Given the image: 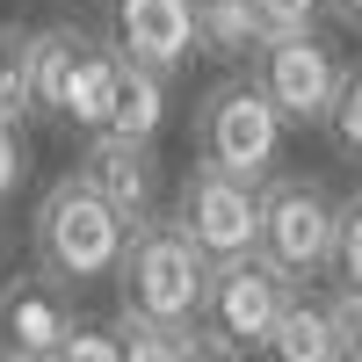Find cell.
Here are the masks:
<instances>
[{
    "instance_id": "cell-1",
    "label": "cell",
    "mask_w": 362,
    "mask_h": 362,
    "mask_svg": "<svg viewBox=\"0 0 362 362\" xmlns=\"http://www.w3.org/2000/svg\"><path fill=\"white\" fill-rule=\"evenodd\" d=\"M131 218L116 210L87 174H58L37 218H29V261L37 276H51L58 290H87V283H116V268L131 254Z\"/></svg>"
},
{
    "instance_id": "cell-2",
    "label": "cell",
    "mask_w": 362,
    "mask_h": 362,
    "mask_svg": "<svg viewBox=\"0 0 362 362\" xmlns=\"http://www.w3.org/2000/svg\"><path fill=\"white\" fill-rule=\"evenodd\" d=\"M210 261L174 218H145L131 232V254L116 268V312L131 319H153L167 334H196L203 305H210Z\"/></svg>"
},
{
    "instance_id": "cell-3",
    "label": "cell",
    "mask_w": 362,
    "mask_h": 362,
    "mask_svg": "<svg viewBox=\"0 0 362 362\" xmlns=\"http://www.w3.org/2000/svg\"><path fill=\"white\" fill-rule=\"evenodd\" d=\"M283 109L261 95L254 73H225L210 95L196 102V167H218L232 181H276L283 160Z\"/></svg>"
},
{
    "instance_id": "cell-4",
    "label": "cell",
    "mask_w": 362,
    "mask_h": 362,
    "mask_svg": "<svg viewBox=\"0 0 362 362\" xmlns=\"http://www.w3.org/2000/svg\"><path fill=\"white\" fill-rule=\"evenodd\" d=\"M341 247V203L312 174H276L261 189V261L283 268L290 290H305L319 268H334Z\"/></svg>"
},
{
    "instance_id": "cell-5",
    "label": "cell",
    "mask_w": 362,
    "mask_h": 362,
    "mask_svg": "<svg viewBox=\"0 0 362 362\" xmlns=\"http://www.w3.org/2000/svg\"><path fill=\"white\" fill-rule=\"evenodd\" d=\"M290 283H283V268H268L261 254H239V261H218L210 268V305H203V334H218L225 348L239 355H261L268 334L283 326L290 312Z\"/></svg>"
},
{
    "instance_id": "cell-6",
    "label": "cell",
    "mask_w": 362,
    "mask_h": 362,
    "mask_svg": "<svg viewBox=\"0 0 362 362\" xmlns=\"http://www.w3.org/2000/svg\"><path fill=\"white\" fill-rule=\"evenodd\" d=\"M174 225L189 232L210 261L261 254V189L218 174V167H189V181L174 189Z\"/></svg>"
},
{
    "instance_id": "cell-7",
    "label": "cell",
    "mask_w": 362,
    "mask_h": 362,
    "mask_svg": "<svg viewBox=\"0 0 362 362\" xmlns=\"http://www.w3.org/2000/svg\"><path fill=\"white\" fill-rule=\"evenodd\" d=\"M247 73L261 80V95L283 109V124H326V109H334L341 80H348V66L319 37H276V44H261V58Z\"/></svg>"
},
{
    "instance_id": "cell-8",
    "label": "cell",
    "mask_w": 362,
    "mask_h": 362,
    "mask_svg": "<svg viewBox=\"0 0 362 362\" xmlns=\"http://www.w3.org/2000/svg\"><path fill=\"white\" fill-rule=\"evenodd\" d=\"M73 334H80L73 297L51 276H8L0 283V362H58V348Z\"/></svg>"
},
{
    "instance_id": "cell-9",
    "label": "cell",
    "mask_w": 362,
    "mask_h": 362,
    "mask_svg": "<svg viewBox=\"0 0 362 362\" xmlns=\"http://www.w3.org/2000/svg\"><path fill=\"white\" fill-rule=\"evenodd\" d=\"M109 44L131 66L174 80L196 51V0H109Z\"/></svg>"
},
{
    "instance_id": "cell-10",
    "label": "cell",
    "mask_w": 362,
    "mask_h": 362,
    "mask_svg": "<svg viewBox=\"0 0 362 362\" xmlns=\"http://www.w3.org/2000/svg\"><path fill=\"white\" fill-rule=\"evenodd\" d=\"M73 174H87L131 225H145V218H153V203H160V153H153V145H138V138L95 131V138L80 145V167H73Z\"/></svg>"
},
{
    "instance_id": "cell-11",
    "label": "cell",
    "mask_w": 362,
    "mask_h": 362,
    "mask_svg": "<svg viewBox=\"0 0 362 362\" xmlns=\"http://www.w3.org/2000/svg\"><path fill=\"white\" fill-rule=\"evenodd\" d=\"M124 73H131V58L116 51L102 29H87V44H80V66H73V87H66V102H58V124H73V131H109V116H116V95H124Z\"/></svg>"
},
{
    "instance_id": "cell-12",
    "label": "cell",
    "mask_w": 362,
    "mask_h": 362,
    "mask_svg": "<svg viewBox=\"0 0 362 362\" xmlns=\"http://www.w3.org/2000/svg\"><path fill=\"white\" fill-rule=\"evenodd\" d=\"M261 362H341V319H334V305H319V297L297 290L283 326L268 334Z\"/></svg>"
},
{
    "instance_id": "cell-13",
    "label": "cell",
    "mask_w": 362,
    "mask_h": 362,
    "mask_svg": "<svg viewBox=\"0 0 362 362\" xmlns=\"http://www.w3.org/2000/svg\"><path fill=\"white\" fill-rule=\"evenodd\" d=\"M261 15L247 0H196V51L218 66H254L261 58Z\"/></svg>"
},
{
    "instance_id": "cell-14",
    "label": "cell",
    "mask_w": 362,
    "mask_h": 362,
    "mask_svg": "<svg viewBox=\"0 0 362 362\" xmlns=\"http://www.w3.org/2000/svg\"><path fill=\"white\" fill-rule=\"evenodd\" d=\"M80 44H87L80 22L37 29V58H29V109L37 116H58V102H66V87H73V66H80Z\"/></svg>"
},
{
    "instance_id": "cell-15",
    "label": "cell",
    "mask_w": 362,
    "mask_h": 362,
    "mask_svg": "<svg viewBox=\"0 0 362 362\" xmlns=\"http://www.w3.org/2000/svg\"><path fill=\"white\" fill-rule=\"evenodd\" d=\"M160 124H167V80H160V73H145V66H131V73H124V95H116L109 131H116V138H138V145H153Z\"/></svg>"
},
{
    "instance_id": "cell-16",
    "label": "cell",
    "mask_w": 362,
    "mask_h": 362,
    "mask_svg": "<svg viewBox=\"0 0 362 362\" xmlns=\"http://www.w3.org/2000/svg\"><path fill=\"white\" fill-rule=\"evenodd\" d=\"M29 58H37V29L0 22V124L29 116Z\"/></svg>"
},
{
    "instance_id": "cell-17",
    "label": "cell",
    "mask_w": 362,
    "mask_h": 362,
    "mask_svg": "<svg viewBox=\"0 0 362 362\" xmlns=\"http://www.w3.org/2000/svg\"><path fill=\"white\" fill-rule=\"evenodd\" d=\"M116 334H124V362H189V334H167L153 319L116 312Z\"/></svg>"
},
{
    "instance_id": "cell-18",
    "label": "cell",
    "mask_w": 362,
    "mask_h": 362,
    "mask_svg": "<svg viewBox=\"0 0 362 362\" xmlns=\"http://www.w3.org/2000/svg\"><path fill=\"white\" fill-rule=\"evenodd\" d=\"M326 138H334L348 160H362V66H348L334 109H326Z\"/></svg>"
},
{
    "instance_id": "cell-19",
    "label": "cell",
    "mask_w": 362,
    "mask_h": 362,
    "mask_svg": "<svg viewBox=\"0 0 362 362\" xmlns=\"http://www.w3.org/2000/svg\"><path fill=\"white\" fill-rule=\"evenodd\" d=\"M247 8L261 15V37L276 44V37H312L319 15H326V0H247Z\"/></svg>"
},
{
    "instance_id": "cell-20",
    "label": "cell",
    "mask_w": 362,
    "mask_h": 362,
    "mask_svg": "<svg viewBox=\"0 0 362 362\" xmlns=\"http://www.w3.org/2000/svg\"><path fill=\"white\" fill-rule=\"evenodd\" d=\"M334 276H341V290H355V297H362V189L341 203V247H334Z\"/></svg>"
},
{
    "instance_id": "cell-21",
    "label": "cell",
    "mask_w": 362,
    "mask_h": 362,
    "mask_svg": "<svg viewBox=\"0 0 362 362\" xmlns=\"http://www.w3.org/2000/svg\"><path fill=\"white\" fill-rule=\"evenodd\" d=\"M58 362H124V334H116V326H80V334L58 348Z\"/></svg>"
},
{
    "instance_id": "cell-22",
    "label": "cell",
    "mask_w": 362,
    "mask_h": 362,
    "mask_svg": "<svg viewBox=\"0 0 362 362\" xmlns=\"http://www.w3.org/2000/svg\"><path fill=\"white\" fill-rule=\"evenodd\" d=\"M29 181V131L22 124H0V203Z\"/></svg>"
},
{
    "instance_id": "cell-23",
    "label": "cell",
    "mask_w": 362,
    "mask_h": 362,
    "mask_svg": "<svg viewBox=\"0 0 362 362\" xmlns=\"http://www.w3.org/2000/svg\"><path fill=\"white\" fill-rule=\"evenodd\" d=\"M334 319H341V362H362V297L355 290L334 297Z\"/></svg>"
},
{
    "instance_id": "cell-24",
    "label": "cell",
    "mask_w": 362,
    "mask_h": 362,
    "mask_svg": "<svg viewBox=\"0 0 362 362\" xmlns=\"http://www.w3.org/2000/svg\"><path fill=\"white\" fill-rule=\"evenodd\" d=\"M189 362H239V348H225L218 334H203V326H196V334H189Z\"/></svg>"
},
{
    "instance_id": "cell-25",
    "label": "cell",
    "mask_w": 362,
    "mask_h": 362,
    "mask_svg": "<svg viewBox=\"0 0 362 362\" xmlns=\"http://www.w3.org/2000/svg\"><path fill=\"white\" fill-rule=\"evenodd\" d=\"M326 22L348 29V37H362V0H326Z\"/></svg>"
}]
</instances>
